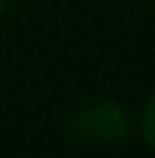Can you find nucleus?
<instances>
[{"label": "nucleus", "instance_id": "1", "mask_svg": "<svg viewBox=\"0 0 155 158\" xmlns=\"http://www.w3.org/2000/svg\"><path fill=\"white\" fill-rule=\"evenodd\" d=\"M129 132V113L113 100H100L78 110L68 123V135L81 145H110L126 139Z\"/></svg>", "mask_w": 155, "mask_h": 158}, {"label": "nucleus", "instance_id": "3", "mask_svg": "<svg viewBox=\"0 0 155 158\" xmlns=\"http://www.w3.org/2000/svg\"><path fill=\"white\" fill-rule=\"evenodd\" d=\"M0 13H3V0H0Z\"/></svg>", "mask_w": 155, "mask_h": 158}, {"label": "nucleus", "instance_id": "2", "mask_svg": "<svg viewBox=\"0 0 155 158\" xmlns=\"http://www.w3.org/2000/svg\"><path fill=\"white\" fill-rule=\"evenodd\" d=\"M142 135H145V142L155 148V94L145 100V106H142Z\"/></svg>", "mask_w": 155, "mask_h": 158}]
</instances>
